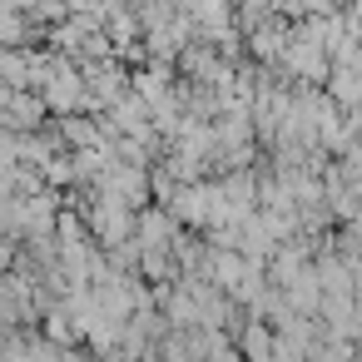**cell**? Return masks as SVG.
I'll list each match as a JSON object with an SVG mask.
<instances>
[{
  "label": "cell",
  "mask_w": 362,
  "mask_h": 362,
  "mask_svg": "<svg viewBox=\"0 0 362 362\" xmlns=\"http://www.w3.org/2000/svg\"><path fill=\"white\" fill-rule=\"evenodd\" d=\"M60 362H90V357H75V352H60Z\"/></svg>",
  "instance_id": "obj_1"
}]
</instances>
